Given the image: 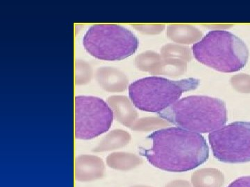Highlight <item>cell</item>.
<instances>
[{
	"label": "cell",
	"instance_id": "6da1fadb",
	"mask_svg": "<svg viewBox=\"0 0 250 187\" xmlns=\"http://www.w3.org/2000/svg\"><path fill=\"white\" fill-rule=\"evenodd\" d=\"M152 147L140 153L154 167L164 171L182 173L196 168L209 157L203 136L179 127L158 130L148 137Z\"/></svg>",
	"mask_w": 250,
	"mask_h": 187
},
{
	"label": "cell",
	"instance_id": "7a4b0ae2",
	"mask_svg": "<svg viewBox=\"0 0 250 187\" xmlns=\"http://www.w3.org/2000/svg\"><path fill=\"white\" fill-rule=\"evenodd\" d=\"M158 114L181 129L199 134L210 133L225 126L228 120L225 102L207 96L180 98Z\"/></svg>",
	"mask_w": 250,
	"mask_h": 187
},
{
	"label": "cell",
	"instance_id": "3957f363",
	"mask_svg": "<svg viewBox=\"0 0 250 187\" xmlns=\"http://www.w3.org/2000/svg\"><path fill=\"white\" fill-rule=\"evenodd\" d=\"M192 51L197 61L225 73L239 71L249 58L245 42L228 31H209L192 46Z\"/></svg>",
	"mask_w": 250,
	"mask_h": 187
},
{
	"label": "cell",
	"instance_id": "277c9868",
	"mask_svg": "<svg viewBox=\"0 0 250 187\" xmlns=\"http://www.w3.org/2000/svg\"><path fill=\"white\" fill-rule=\"evenodd\" d=\"M199 85L200 80L193 78L171 80L146 77L129 85V98L138 109L159 114L178 101L184 93L197 89Z\"/></svg>",
	"mask_w": 250,
	"mask_h": 187
},
{
	"label": "cell",
	"instance_id": "5b68a950",
	"mask_svg": "<svg viewBox=\"0 0 250 187\" xmlns=\"http://www.w3.org/2000/svg\"><path fill=\"white\" fill-rule=\"evenodd\" d=\"M88 54L98 60L116 61L129 58L137 50L138 37L124 27L101 24L91 26L82 40Z\"/></svg>",
	"mask_w": 250,
	"mask_h": 187
},
{
	"label": "cell",
	"instance_id": "8992f818",
	"mask_svg": "<svg viewBox=\"0 0 250 187\" xmlns=\"http://www.w3.org/2000/svg\"><path fill=\"white\" fill-rule=\"evenodd\" d=\"M213 156L229 164L250 162V122L236 121L208 134Z\"/></svg>",
	"mask_w": 250,
	"mask_h": 187
},
{
	"label": "cell",
	"instance_id": "52a82bcc",
	"mask_svg": "<svg viewBox=\"0 0 250 187\" xmlns=\"http://www.w3.org/2000/svg\"><path fill=\"white\" fill-rule=\"evenodd\" d=\"M113 110L102 98L78 96L75 99V136L91 139L107 132L113 124Z\"/></svg>",
	"mask_w": 250,
	"mask_h": 187
},
{
	"label": "cell",
	"instance_id": "ba28073f",
	"mask_svg": "<svg viewBox=\"0 0 250 187\" xmlns=\"http://www.w3.org/2000/svg\"><path fill=\"white\" fill-rule=\"evenodd\" d=\"M105 175L103 161L92 155H81L75 162V179L78 181L89 182L103 178Z\"/></svg>",
	"mask_w": 250,
	"mask_h": 187
},
{
	"label": "cell",
	"instance_id": "9c48e42d",
	"mask_svg": "<svg viewBox=\"0 0 250 187\" xmlns=\"http://www.w3.org/2000/svg\"><path fill=\"white\" fill-rule=\"evenodd\" d=\"M223 174L214 168H205L192 173L191 181L194 187H221L224 183Z\"/></svg>",
	"mask_w": 250,
	"mask_h": 187
},
{
	"label": "cell",
	"instance_id": "30bf717a",
	"mask_svg": "<svg viewBox=\"0 0 250 187\" xmlns=\"http://www.w3.org/2000/svg\"><path fill=\"white\" fill-rule=\"evenodd\" d=\"M142 163L143 160L134 154L116 152L107 157V165L113 169L121 171L134 169Z\"/></svg>",
	"mask_w": 250,
	"mask_h": 187
},
{
	"label": "cell",
	"instance_id": "8fae6325",
	"mask_svg": "<svg viewBox=\"0 0 250 187\" xmlns=\"http://www.w3.org/2000/svg\"><path fill=\"white\" fill-rule=\"evenodd\" d=\"M130 139L131 137L127 132L121 130H116L108 134L94 151H108L124 147L129 142Z\"/></svg>",
	"mask_w": 250,
	"mask_h": 187
},
{
	"label": "cell",
	"instance_id": "7c38bea8",
	"mask_svg": "<svg viewBox=\"0 0 250 187\" xmlns=\"http://www.w3.org/2000/svg\"><path fill=\"white\" fill-rule=\"evenodd\" d=\"M166 125V124L164 121L151 118V119H141L134 126L133 129L135 131H148V130L155 129V128L164 126Z\"/></svg>",
	"mask_w": 250,
	"mask_h": 187
},
{
	"label": "cell",
	"instance_id": "4fadbf2b",
	"mask_svg": "<svg viewBox=\"0 0 250 187\" xmlns=\"http://www.w3.org/2000/svg\"><path fill=\"white\" fill-rule=\"evenodd\" d=\"M228 187H250V176H243L237 179Z\"/></svg>",
	"mask_w": 250,
	"mask_h": 187
},
{
	"label": "cell",
	"instance_id": "5bb4252c",
	"mask_svg": "<svg viewBox=\"0 0 250 187\" xmlns=\"http://www.w3.org/2000/svg\"><path fill=\"white\" fill-rule=\"evenodd\" d=\"M164 187H192L191 184L187 180H177L167 183Z\"/></svg>",
	"mask_w": 250,
	"mask_h": 187
},
{
	"label": "cell",
	"instance_id": "9a60e30c",
	"mask_svg": "<svg viewBox=\"0 0 250 187\" xmlns=\"http://www.w3.org/2000/svg\"><path fill=\"white\" fill-rule=\"evenodd\" d=\"M131 187H152L149 186H146V185H136V186H133Z\"/></svg>",
	"mask_w": 250,
	"mask_h": 187
}]
</instances>
